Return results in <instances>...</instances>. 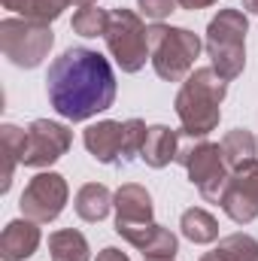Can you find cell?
Returning a JSON list of instances; mask_svg holds the SVG:
<instances>
[{
    "mask_svg": "<svg viewBox=\"0 0 258 261\" xmlns=\"http://www.w3.org/2000/svg\"><path fill=\"white\" fill-rule=\"evenodd\" d=\"M143 261H173V258H143Z\"/></svg>",
    "mask_w": 258,
    "mask_h": 261,
    "instance_id": "cell-31",
    "label": "cell"
},
{
    "mask_svg": "<svg viewBox=\"0 0 258 261\" xmlns=\"http://www.w3.org/2000/svg\"><path fill=\"white\" fill-rule=\"evenodd\" d=\"M55 43V34L49 24L43 21H31V18H3L0 21V49L9 58V64L34 70L43 64V58L49 55Z\"/></svg>",
    "mask_w": 258,
    "mask_h": 261,
    "instance_id": "cell-5",
    "label": "cell"
},
{
    "mask_svg": "<svg viewBox=\"0 0 258 261\" xmlns=\"http://www.w3.org/2000/svg\"><path fill=\"white\" fill-rule=\"evenodd\" d=\"M6 9L18 12L21 18H31V21H43V24H52L73 0H0Z\"/></svg>",
    "mask_w": 258,
    "mask_h": 261,
    "instance_id": "cell-17",
    "label": "cell"
},
{
    "mask_svg": "<svg viewBox=\"0 0 258 261\" xmlns=\"http://www.w3.org/2000/svg\"><path fill=\"white\" fill-rule=\"evenodd\" d=\"M216 0H179L183 9H203V6H213Z\"/></svg>",
    "mask_w": 258,
    "mask_h": 261,
    "instance_id": "cell-27",
    "label": "cell"
},
{
    "mask_svg": "<svg viewBox=\"0 0 258 261\" xmlns=\"http://www.w3.org/2000/svg\"><path fill=\"white\" fill-rule=\"evenodd\" d=\"M149 61L155 73L167 82H183L189 79L194 67V58L200 55V37L189 28H170L155 21L149 28Z\"/></svg>",
    "mask_w": 258,
    "mask_h": 261,
    "instance_id": "cell-4",
    "label": "cell"
},
{
    "mask_svg": "<svg viewBox=\"0 0 258 261\" xmlns=\"http://www.w3.org/2000/svg\"><path fill=\"white\" fill-rule=\"evenodd\" d=\"M146 134L149 128L140 122V119H128L125 122V146H122V161H131L143 152V143H146Z\"/></svg>",
    "mask_w": 258,
    "mask_h": 261,
    "instance_id": "cell-24",
    "label": "cell"
},
{
    "mask_svg": "<svg viewBox=\"0 0 258 261\" xmlns=\"http://www.w3.org/2000/svg\"><path fill=\"white\" fill-rule=\"evenodd\" d=\"M67 203V182L61 173H37L24 192H21V213L24 219L37 222V225H46V222H55L61 216Z\"/></svg>",
    "mask_w": 258,
    "mask_h": 261,
    "instance_id": "cell-8",
    "label": "cell"
},
{
    "mask_svg": "<svg viewBox=\"0 0 258 261\" xmlns=\"http://www.w3.org/2000/svg\"><path fill=\"white\" fill-rule=\"evenodd\" d=\"M46 94L52 110L67 122H85L116 100V73L110 61L85 46L61 52L46 73Z\"/></svg>",
    "mask_w": 258,
    "mask_h": 261,
    "instance_id": "cell-1",
    "label": "cell"
},
{
    "mask_svg": "<svg viewBox=\"0 0 258 261\" xmlns=\"http://www.w3.org/2000/svg\"><path fill=\"white\" fill-rule=\"evenodd\" d=\"M107 49L122 67V73H137L143 70L149 58V28L140 21L137 12L131 9H113L110 24H107Z\"/></svg>",
    "mask_w": 258,
    "mask_h": 261,
    "instance_id": "cell-7",
    "label": "cell"
},
{
    "mask_svg": "<svg viewBox=\"0 0 258 261\" xmlns=\"http://www.w3.org/2000/svg\"><path fill=\"white\" fill-rule=\"evenodd\" d=\"M176 3H179V0H137V9H140L146 18H152V21H164V18L176 9Z\"/></svg>",
    "mask_w": 258,
    "mask_h": 261,
    "instance_id": "cell-25",
    "label": "cell"
},
{
    "mask_svg": "<svg viewBox=\"0 0 258 261\" xmlns=\"http://www.w3.org/2000/svg\"><path fill=\"white\" fill-rule=\"evenodd\" d=\"M24 137L28 130L15 128V125H3L0 128V149H3V192H9L12 186V170L15 164H21V152H24Z\"/></svg>",
    "mask_w": 258,
    "mask_h": 261,
    "instance_id": "cell-18",
    "label": "cell"
},
{
    "mask_svg": "<svg viewBox=\"0 0 258 261\" xmlns=\"http://www.w3.org/2000/svg\"><path fill=\"white\" fill-rule=\"evenodd\" d=\"M140 252H143V258H173L176 255V234L161 228V225H155Z\"/></svg>",
    "mask_w": 258,
    "mask_h": 261,
    "instance_id": "cell-23",
    "label": "cell"
},
{
    "mask_svg": "<svg viewBox=\"0 0 258 261\" xmlns=\"http://www.w3.org/2000/svg\"><path fill=\"white\" fill-rule=\"evenodd\" d=\"M40 246V228L31 219H15L3 228L0 237V258L3 261H24Z\"/></svg>",
    "mask_w": 258,
    "mask_h": 261,
    "instance_id": "cell-12",
    "label": "cell"
},
{
    "mask_svg": "<svg viewBox=\"0 0 258 261\" xmlns=\"http://www.w3.org/2000/svg\"><path fill=\"white\" fill-rule=\"evenodd\" d=\"M246 31H249V18L240 9H219V15L207 28L210 61H213V70L225 82L237 79L246 67V49H243Z\"/></svg>",
    "mask_w": 258,
    "mask_h": 261,
    "instance_id": "cell-3",
    "label": "cell"
},
{
    "mask_svg": "<svg viewBox=\"0 0 258 261\" xmlns=\"http://www.w3.org/2000/svg\"><path fill=\"white\" fill-rule=\"evenodd\" d=\"M213 252L222 261H258V240L249 234H228Z\"/></svg>",
    "mask_w": 258,
    "mask_h": 261,
    "instance_id": "cell-21",
    "label": "cell"
},
{
    "mask_svg": "<svg viewBox=\"0 0 258 261\" xmlns=\"http://www.w3.org/2000/svg\"><path fill=\"white\" fill-rule=\"evenodd\" d=\"M76 6H91V3H97V0H73Z\"/></svg>",
    "mask_w": 258,
    "mask_h": 261,
    "instance_id": "cell-30",
    "label": "cell"
},
{
    "mask_svg": "<svg viewBox=\"0 0 258 261\" xmlns=\"http://www.w3.org/2000/svg\"><path fill=\"white\" fill-rule=\"evenodd\" d=\"M49 255L52 261H88V240L73 228L55 231L49 237Z\"/></svg>",
    "mask_w": 258,
    "mask_h": 261,
    "instance_id": "cell-19",
    "label": "cell"
},
{
    "mask_svg": "<svg viewBox=\"0 0 258 261\" xmlns=\"http://www.w3.org/2000/svg\"><path fill=\"white\" fill-rule=\"evenodd\" d=\"M200 261H222V258H219L216 252H207V255H203V258H200Z\"/></svg>",
    "mask_w": 258,
    "mask_h": 261,
    "instance_id": "cell-29",
    "label": "cell"
},
{
    "mask_svg": "<svg viewBox=\"0 0 258 261\" xmlns=\"http://www.w3.org/2000/svg\"><path fill=\"white\" fill-rule=\"evenodd\" d=\"M243 9H246V12H255V15H258V0H243Z\"/></svg>",
    "mask_w": 258,
    "mask_h": 261,
    "instance_id": "cell-28",
    "label": "cell"
},
{
    "mask_svg": "<svg viewBox=\"0 0 258 261\" xmlns=\"http://www.w3.org/2000/svg\"><path fill=\"white\" fill-rule=\"evenodd\" d=\"M176 152H179V134L170 130L167 125H155V128H149V134H146V143H143L140 158L149 167L158 170V167H167L176 158Z\"/></svg>",
    "mask_w": 258,
    "mask_h": 261,
    "instance_id": "cell-14",
    "label": "cell"
},
{
    "mask_svg": "<svg viewBox=\"0 0 258 261\" xmlns=\"http://www.w3.org/2000/svg\"><path fill=\"white\" fill-rule=\"evenodd\" d=\"M73 143V134L49 119H37L31 122L28 137H24V152H21V164L24 167H49L55 164Z\"/></svg>",
    "mask_w": 258,
    "mask_h": 261,
    "instance_id": "cell-9",
    "label": "cell"
},
{
    "mask_svg": "<svg viewBox=\"0 0 258 261\" xmlns=\"http://www.w3.org/2000/svg\"><path fill=\"white\" fill-rule=\"evenodd\" d=\"M225 91H228V82L213 67H197L194 73H189L173 103L183 122V134L207 137L210 130L219 128V119H222L219 103L225 100Z\"/></svg>",
    "mask_w": 258,
    "mask_h": 261,
    "instance_id": "cell-2",
    "label": "cell"
},
{
    "mask_svg": "<svg viewBox=\"0 0 258 261\" xmlns=\"http://www.w3.org/2000/svg\"><path fill=\"white\" fill-rule=\"evenodd\" d=\"M179 228H183V237L192 240V243H197V246L219 240V222H216L207 210H200V206H192V210L183 213Z\"/></svg>",
    "mask_w": 258,
    "mask_h": 261,
    "instance_id": "cell-16",
    "label": "cell"
},
{
    "mask_svg": "<svg viewBox=\"0 0 258 261\" xmlns=\"http://www.w3.org/2000/svg\"><path fill=\"white\" fill-rule=\"evenodd\" d=\"M97 261H131L122 249H116V246H107L104 252H97Z\"/></svg>",
    "mask_w": 258,
    "mask_h": 261,
    "instance_id": "cell-26",
    "label": "cell"
},
{
    "mask_svg": "<svg viewBox=\"0 0 258 261\" xmlns=\"http://www.w3.org/2000/svg\"><path fill=\"white\" fill-rule=\"evenodd\" d=\"M113 206H116V228L119 225H146L152 222V197L143 186H122L116 197H113Z\"/></svg>",
    "mask_w": 258,
    "mask_h": 261,
    "instance_id": "cell-13",
    "label": "cell"
},
{
    "mask_svg": "<svg viewBox=\"0 0 258 261\" xmlns=\"http://www.w3.org/2000/svg\"><path fill=\"white\" fill-rule=\"evenodd\" d=\"M176 161L189 170V179L197 186V192H200L203 200L222 203V195H225L228 179H231V170L225 164L222 146L207 143V140H197V143L183 146L176 152Z\"/></svg>",
    "mask_w": 258,
    "mask_h": 261,
    "instance_id": "cell-6",
    "label": "cell"
},
{
    "mask_svg": "<svg viewBox=\"0 0 258 261\" xmlns=\"http://www.w3.org/2000/svg\"><path fill=\"white\" fill-rule=\"evenodd\" d=\"M73 206H76V216H79V219H85V222H100V219H107V213L113 210V195H110L107 186L88 182V186H82V189L76 192Z\"/></svg>",
    "mask_w": 258,
    "mask_h": 261,
    "instance_id": "cell-15",
    "label": "cell"
},
{
    "mask_svg": "<svg viewBox=\"0 0 258 261\" xmlns=\"http://www.w3.org/2000/svg\"><path fill=\"white\" fill-rule=\"evenodd\" d=\"M222 210L237 225H249L258 216V161L255 158L231 170L228 189L222 195Z\"/></svg>",
    "mask_w": 258,
    "mask_h": 261,
    "instance_id": "cell-10",
    "label": "cell"
},
{
    "mask_svg": "<svg viewBox=\"0 0 258 261\" xmlns=\"http://www.w3.org/2000/svg\"><path fill=\"white\" fill-rule=\"evenodd\" d=\"M255 137L249 134V130L237 128V130H228L225 134V140H222V155H225V164H228V170H234V167H240V164H246V161H252L255 158Z\"/></svg>",
    "mask_w": 258,
    "mask_h": 261,
    "instance_id": "cell-20",
    "label": "cell"
},
{
    "mask_svg": "<svg viewBox=\"0 0 258 261\" xmlns=\"http://www.w3.org/2000/svg\"><path fill=\"white\" fill-rule=\"evenodd\" d=\"M107 24H110V12L100 9L97 3L79 6L73 12V34H79V37H104Z\"/></svg>",
    "mask_w": 258,
    "mask_h": 261,
    "instance_id": "cell-22",
    "label": "cell"
},
{
    "mask_svg": "<svg viewBox=\"0 0 258 261\" xmlns=\"http://www.w3.org/2000/svg\"><path fill=\"white\" fill-rule=\"evenodd\" d=\"M85 149L100 161V164H116L122 158V146H125V125L122 122H97L82 134Z\"/></svg>",
    "mask_w": 258,
    "mask_h": 261,
    "instance_id": "cell-11",
    "label": "cell"
}]
</instances>
